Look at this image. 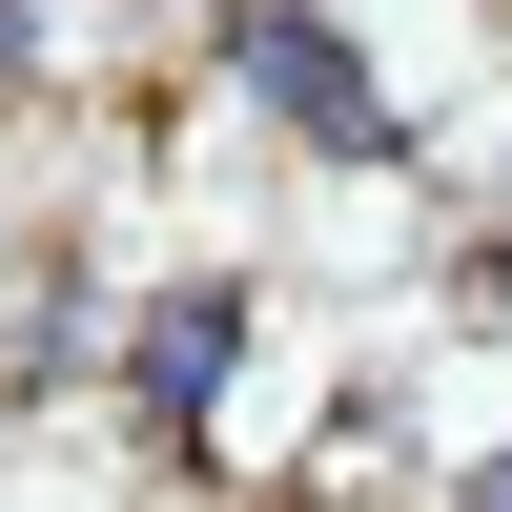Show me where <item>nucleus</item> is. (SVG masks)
<instances>
[{
  "mask_svg": "<svg viewBox=\"0 0 512 512\" xmlns=\"http://www.w3.org/2000/svg\"><path fill=\"white\" fill-rule=\"evenodd\" d=\"M226 82H246V103H287L328 164H390V82H369L308 0H226Z\"/></svg>",
  "mask_w": 512,
  "mask_h": 512,
  "instance_id": "nucleus-1",
  "label": "nucleus"
},
{
  "mask_svg": "<svg viewBox=\"0 0 512 512\" xmlns=\"http://www.w3.org/2000/svg\"><path fill=\"white\" fill-rule=\"evenodd\" d=\"M226 349H246V287H164V308H144V349H123V369H144V431H205Z\"/></svg>",
  "mask_w": 512,
  "mask_h": 512,
  "instance_id": "nucleus-2",
  "label": "nucleus"
}]
</instances>
